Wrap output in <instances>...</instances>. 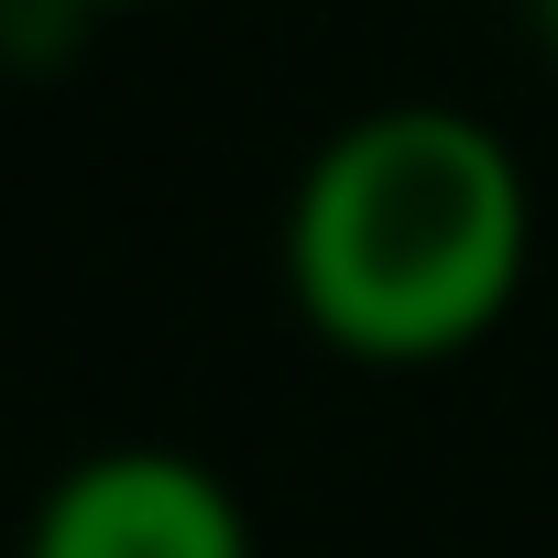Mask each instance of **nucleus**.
<instances>
[{
  "mask_svg": "<svg viewBox=\"0 0 558 558\" xmlns=\"http://www.w3.org/2000/svg\"><path fill=\"white\" fill-rule=\"evenodd\" d=\"M23 558H252V514L186 449H99L34 504Z\"/></svg>",
  "mask_w": 558,
  "mask_h": 558,
  "instance_id": "nucleus-2",
  "label": "nucleus"
},
{
  "mask_svg": "<svg viewBox=\"0 0 558 558\" xmlns=\"http://www.w3.org/2000/svg\"><path fill=\"white\" fill-rule=\"evenodd\" d=\"M0 12H12V0H0Z\"/></svg>",
  "mask_w": 558,
  "mask_h": 558,
  "instance_id": "nucleus-5",
  "label": "nucleus"
},
{
  "mask_svg": "<svg viewBox=\"0 0 558 558\" xmlns=\"http://www.w3.org/2000/svg\"><path fill=\"white\" fill-rule=\"evenodd\" d=\"M66 12H132V0H66Z\"/></svg>",
  "mask_w": 558,
  "mask_h": 558,
  "instance_id": "nucleus-4",
  "label": "nucleus"
},
{
  "mask_svg": "<svg viewBox=\"0 0 558 558\" xmlns=\"http://www.w3.org/2000/svg\"><path fill=\"white\" fill-rule=\"evenodd\" d=\"M525 12H536V34H547V56H558V0H525Z\"/></svg>",
  "mask_w": 558,
  "mask_h": 558,
  "instance_id": "nucleus-3",
  "label": "nucleus"
},
{
  "mask_svg": "<svg viewBox=\"0 0 558 558\" xmlns=\"http://www.w3.org/2000/svg\"><path fill=\"white\" fill-rule=\"evenodd\" d=\"M536 263V197L493 121L395 99L329 132L286 197V296L373 373L460 362L504 329Z\"/></svg>",
  "mask_w": 558,
  "mask_h": 558,
  "instance_id": "nucleus-1",
  "label": "nucleus"
}]
</instances>
